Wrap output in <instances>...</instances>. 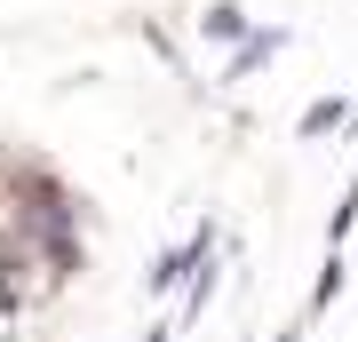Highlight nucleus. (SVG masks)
Here are the masks:
<instances>
[{
    "instance_id": "obj_1",
    "label": "nucleus",
    "mask_w": 358,
    "mask_h": 342,
    "mask_svg": "<svg viewBox=\"0 0 358 342\" xmlns=\"http://www.w3.org/2000/svg\"><path fill=\"white\" fill-rule=\"evenodd\" d=\"M350 112H358V104H343V96H319L303 120H294V136H303V143H319V136H334V127H350Z\"/></svg>"
}]
</instances>
